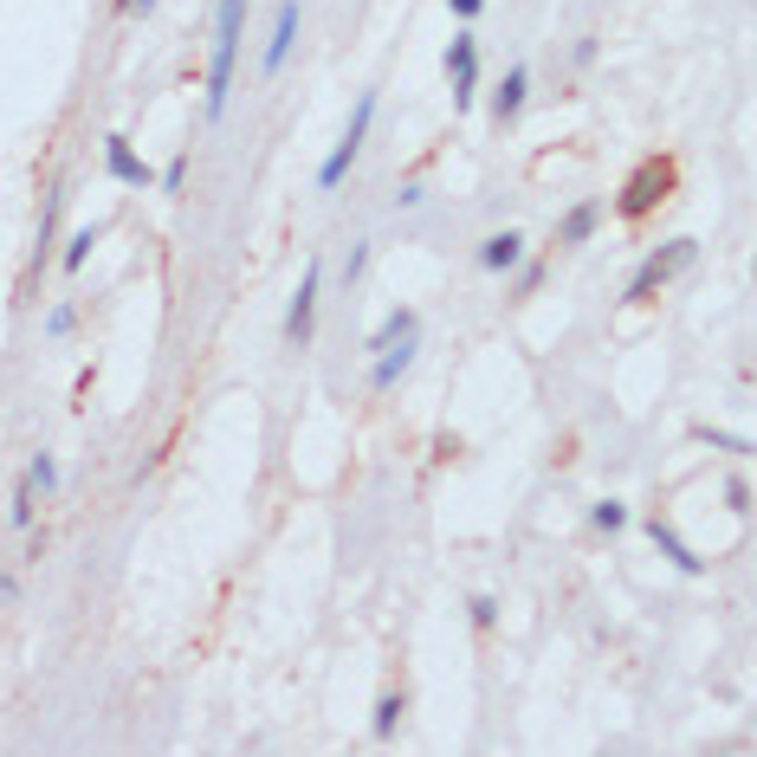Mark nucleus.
Returning <instances> with one entry per match:
<instances>
[{
  "label": "nucleus",
  "instance_id": "obj_12",
  "mask_svg": "<svg viewBox=\"0 0 757 757\" xmlns=\"http://www.w3.org/2000/svg\"><path fill=\"white\" fill-rule=\"evenodd\" d=\"M525 91H531V71L512 66V71H505V84L492 91V117H498V124H512V117L525 111Z\"/></svg>",
  "mask_w": 757,
  "mask_h": 757
},
{
  "label": "nucleus",
  "instance_id": "obj_18",
  "mask_svg": "<svg viewBox=\"0 0 757 757\" xmlns=\"http://www.w3.org/2000/svg\"><path fill=\"white\" fill-rule=\"evenodd\" d=\"M589 518H596V531H621V525H628V505H616V498H603V505H596Z\"/></svg>",
  "mask_w": 757,
  "mask_h": 757
},
{
  "label": "nucleus",
  "instance_id": "obj_4",
  "mask_svg": "<svg viewBox=\"0 0 757 757\" xmlns=\"http://www.w3.org/2000/svg\"><path fill=\"white\" fill-rule=\"evenodd\" d=\"M318 285H324V260L305 266L291 305H285V344H305V337H311V324H318Z\"/></svg>",
  "mask_w": 757,
  "mask_h": 757
},
{
  "label": "nucleus",
  "instance_id": "obj_16",
  "mask_svg": "<svg viewBox=\"0 0 757 757\" xmlns=\"http://www.w3.org/2000/svg\"><path fill=\"white\" fill-rule=\"evenodd\" d=\"M26 485H33V492H53V485H59V460H53V454H33V467H26Z\"/></svg>",
  "mask_w": 757,
  "mask_h": 757
},
{
  "label": "nucleus",
  "instance_id": "obj_13",
  "mask_svg": "<svg viewBox=\"0 0 757 757\" xmlns=\"http://www.w3.org/2000/svg\"><path fill=\"white\" fill-rule=\"evenodd\" d=\"M596 220H603V202L570 207V214H563V227H557V240H563V246H583V240L596 233Z\"/></svg>",
  "mask_w": 757,
  "mask_h": 757
},
{
  "label": "nucleus",
  "instance_id": "obj_8",
  "mask_svg": "<svg viewBox=\"0 0 757 757\" xmlns=\"http://www.w3.org/2000/svg\"><path fill=\"white\" fill-rule=\"evenodd\" d=\"M104 169H111L124 188H149V162L130 149V137H104Z\"/></svg>",
  "mask_w": 757,
  "mask_h": 757
},
{
  "label": "nucleus",
  "instance_id": "obj_1",
  "mask_svg": "<svg viewBox=\"0 0 757 757\" xmlns=\"http://www.w3.org/2000/svg\"><path fill=\"white\" fill-rule=\"evenodd\" d=\"M240 26H246V0H220V20H214V66H207V117L227 111L233 66H240Z\"/></svg>",
  "mask_w": 757,
  "mask_h": 757
},
{
  "label": "nucleus",
  "instance_id": "obj_10",
  "mask_svg": "<svg viewBox=\"0 0 757 757\" xmlns=\"http://www.w3.org/2000/svg\"><path fill=\"white\" fill-rule=\"evenodd\" d=\"M409 363H414V337H402V344H389V349H376V369H369V389H395V382L409 376Z\"/></svg>",
  "mask_w": 757,
  "mask_h": 757
},
{
  "label": "nucleus",
  "instance_id": "obj_7",
  "mask_svg": "<svg viewBox=\"0 0 757 757\" xmlns=\"http://www.w3.org/2000/svg\"><path fill=\"white\" fill-rule=\"evenodd\" d=\"M647 538H654V551L667 557L680 576H699V570H706V557L692 551V544L680 538V531H674V525H667V518H654V525H647Z\"/></svg>",
  "mask_w": 757,
  "mask_h": 757
},
{
  "label": "nucleus",
  "instance_id": "obj_2",
  "mask_svg": "<svg viewBox=\"0 0 757 757\" xmlns=\"http://www.w3.org/2000/svg\"><path fill=\"white\" fill-rule=\"evenodd\" d=\"M369 124H376V91H363L356 98V111H349V124H344V137H337V149L324 156V169H318V188H337L349 175V162L363 156V137H369Z\"/></svg>",
  "mask_w": 757,
  "mask_h": 757
},
{
  "label": "nucleus",
  "instance_id": "obj_20",
  "mask_svg": "<svg viewBox=\"0 0 757 757\" xmlns=\"http://www.w3.org/2000/svg\"><path fill=\"white\" fill-rule=\"evenodd\" d=\"M13 525H33V485L20 480V492H13Z\"/></svg>",
  "mask_w": 757,
  "mask_h": 757
},
{
  "label": "nucleus",
  "instance_id": "obj_19",
  "mask_svg": "<svg viewBox=\"0 0 757 757\" xmlns=\"http://www.w3.org/2000/svg\"><path fill=\"white\" fill-rule=\"evenodd\" d=\"M182 182H188V156H175V162L162 169V188H169V195H182Z\"/></svg>",
  "mask_w": 757,
  "mask_h": 757
},
{
  "label": "nucleus",
  "instance_id": "obj_22",
  "mask_svg": "<svg viewBox=\"0 0 757 757\" xmlns=\"http://www.w3.org/2000/svg\"><path fill=\"white\" fill-rule=\"evenodd\" d=\"M498 621V603L492 596H473V628H492Z\"/></svg>",
  "mask_w": 757,
  "mask_h": 757
},
{
  "label": "nucleus",
  "instance_id": "obj_24",
  "mask_svg": "<svg viewBox=\"0 0 757 757\" xmlns=\"http://www.w3.org/2000/svg\"><path fill=\"white\" fill-rule=\"evenodd\" d=\"M447 7H454V13H460V20H473V13H480L485 0H447Z\"/></svg>",
  "mask_w": 757,
  "mask_h": 757
},
{
  "label": "nucleus",
  "instance_id": "obj_17",
  "mask_svg": "<svg viewBox=\"0 0 757 757\" xmlns=\"http://www.w3.org/2000/svg\"><path fill=\"white\" fill-rule=\"evenodd\" d=\"M91 246H98V227H84V233H71V246H66V273H78V266L91 260Z\"/></svg>",
  "mask_w": 757,
  "mask_h": 757
},
{
  "label": "nucleus",
  "instance_id": "obj_5",
  "mask_svg": "<svg viewBox=\"0 0 757 757\" xmlns=\"http://www.w3.org/2000/svg\"><path fill=\"white\" fill-rule=\"evenodd\" d=\"M447 78H454V104H473V91H480V46H473V33H454Z\"/></svg>",
  "mask_w": 757,
  "mask_h": 757
},
{
  "label": "nucleus",
  "instance_id": "obj_21",
  "mask_svg": "<svg viewBox=\"0 0 757 757\" xmlns=\"http://www.w3.org/2000/svg\"><path fill=\"white\" fill-rule=\"evenodd\" d=\"M725 505H732V512H752V485H745V473L725 485Z\"/></svg>",
  "mask_w": 757,
  "mask_h": 757
},
{
  "label": "nucleus",
  "instance_id": "obj_15",
  "mask_svg": "<svg viewBox=\"0 0 757 757\" xmlns=\"http://www.w3.org/2000/svg\"><path fill=\"white\" fill-rule=\"evenodd\" d=\"M402 712H409V706H402V692H382V699H376V719H369V732H376V738H395Z\"/></svg>",
  "mask_w": 757,
  "mask_h": 757
},
{
  "label": "nucleus",
  "instance_id": "obj_6",
  "mask_svg": "<svg viewBox=\"0 0 757 757\" xmlns=\"http://www.w3.org/2000/svg\"><path fill=\"white\" fill-rule=\"evenodd\" d=\"M291 46H298V0H278V20H273V39H266V53H260V71L278 78L285 59H291Z\"/></svg>",
  "mask_w": 757,
  "mask_h": 757
},
{
  "label": "nucleus",
  "instance_id": "obj_11",
  "mask_svg": "<svg viewBox=\"0 0 757 757\" xmlns=\"http://www.w3.org/2000/svg\"><path fill=\"white\" fill-rule=\"evenodd\" d=\"M525 260V240L505 227V233H492V240H480V273H512Z\"/></svg>",
  "mask_w": 757,
  "mask_h": 757
},
{
  "label": "nucleus",
  "instance_id": "obj_23",
  "mask_svg": "<svg viewBox=\"0 0 757 757\" xmlns=\"http://www.w3.org/2000/svg\"><path fill=\"white\" fill-rule=\"evenodd\" d=\"M46 331H53V337H66V331H71V305H59V311L46 318Z\"/></svg>",
  "mask_w": 757,
  "mask_h": 757
},
{
  "label": "nucleus",
  "instance_id": "obj_14",
  "mask_svg": "<svg viewBox=\"0 0 757 757\" xmlns=\"http://www.w3.org/2000/svg\"><path fill=\"white\" fill-rule=\"evenodd\" d=\"M414 331H421V311H409V305H402V311H389V318H382V331L369 337V356H376V349H389V344H402V337H414Z\"/></svg>",
  "mask_w": 757,
  "mask_h": 757
},
{
  "label": "nucleus",
  "instance_id": "obj_25",
  "mask_svg": "<svg viewBox=\"0 0 757 757\" xmlns=\"http://www.w3.org/2000/svg\"><path fill=\"white\" fill-rule=\"evenodd\" d=\"M130 13H156V0H130Z\"/></svg>",
  "mask_w": 757,
  "mask_h": 757
},
{
  "label": "nucleus",
  "instance_id": "obj_9",
  "mask_svg": "<svg viewBox=\"0 0 757 757\" xmlns=\"http://www.w3.org/2000/svg\"><path fill=\"white\" fill-rule=\"evenodd\" d=\"M667 175H674L667 162H641V175H634V182H628V195H621V214H647V207L661 202L654 188H667Z\"/></svg>",
  "mask_w": 757,
  "mask_h": 757
},
{
  "label": "nucleus",
  "instance_id": "obj_3",
  "mask_svg": "<svg viewBox=\"0 0 757 757\" xmlns=\"http://www.w3.org/2000/svg\"><path fill=\"white\" fill-rule=\"evenodd\" d=\"M692 260H699V240H674L667 253H647V260H641V273L628 278V291H621V298H628V305L654 298V291H661V285H667L674 273H687Z\"/></svg>",
  "mask_w": 757,
  "mask_h": 757
}]
</instances>
